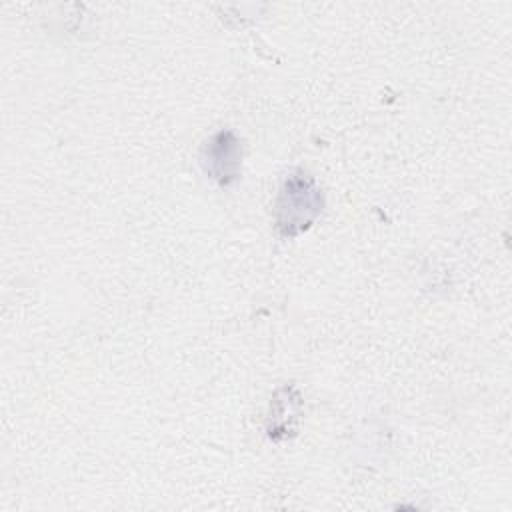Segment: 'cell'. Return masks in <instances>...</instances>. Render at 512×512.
Segmentation results:
<instances>
[{
	"instance_id": "cell-1",
	"label": "cell",
	"mask_w": 512,
	"mask_h": 512,
	"mask_svg": "<svg viewBox=\"0 0 512 512\" xmlns=\"http://www.w3.org/2000/svg\"><path fill=\"white\" fill-rule=\"evenodd\" d=\"M322 192L316 182L298 172L290 174L276 200V230L282 238H292L306 230L322 210Z\"/></svg>"
},
{
	"instance_id": "cell-2",
	"label": "cell",
	"mask_w": 512,
	"mask_h": 512,
	"mask_svg": "<svg viewBox=\"0 0 512 512\" xmlns=\"http://www.w3.org/2000/svg\"><path fill=\"white\" fill-rule=\"evenodd\" d=\"M242 146L240 140L230 132L222 130L214 134L202 148L204 172L220 186H230L240 174Z\"/></svg>"
}]
</instances>
